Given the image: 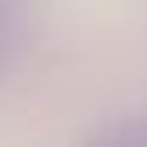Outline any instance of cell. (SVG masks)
I'll list each match as a JSON object with an SVG mask.
<instances>
[{
  "label": "cell",
  "instance_id": "cell-1",
  "mask_svg": "<svg viewBox=\"0 0 147 147\" xmlns=\"http://www.w3.org/2000/svg\"><path fill=\"white\" fill-rule=\"evenodd\" d=\"M82 147H147V115H123L102 123Z\"/></svg>",
  "mask_w": 147,
  "mask_h": 147
},
{
  "label": "cell",
  "instance_id": "cell-2",
  "mask_svg": "<svg viewBox=\"0 0 147 147\" xmlns=\"http://www.w3.org/2000/svg\"><path fill=\"white\" fill-rule=\"evenodd\" d=\"M25 4L21 0H0V69H4L25 45Z\"/></svg>",
  "mask_w": 147,
  "mask_h": 147
}]
</instances>
